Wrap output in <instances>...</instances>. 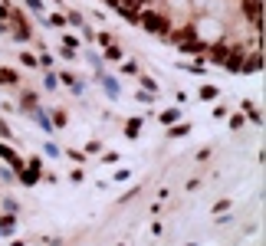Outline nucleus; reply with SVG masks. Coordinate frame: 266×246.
<instances>
[{
  "mask_svg": "<svg viewBox=\"0 0 266 246\" xmlns=\"http://www.w3.org/2000/svg\"><path fill=\"white\" fill-rule=\"evenodd\" d=\"M223 210H230V200H220L217 207H214V214H223Z\"/></svg>",
  "mask_w": 266,
  "mask_h": 246,
  "instance_id": "nucleus-16",
  "label": "nucleus"
},
{
  "mask_svg": "<svg viewBox=\"0 0 266 246\" xmlns=\"http://www.w3.org/2000/svg\"><path fill=\"white\" fill-rule=\"evenodd\" d=\"M36 63H40V66H53V56H49V53H43L40 59H36Z\"/></svg>",
  "mask_w": 266,
  "mask_h": 246,
  "instance_id": "nucleus-19",
  "label": "nucleus"
},
{
  "mask_svg": "<svg viewBox=\"0 0 266 246\" xmlns=\"http://www.w3.org/2000/svg\"><path fill=\"white\" fill-rule=\"evenodd\" d=\"M43 151L49 154V158H59V154H63V151H59V145H53V141H46V145H43Z\"/></svg>",
  "mask_w": 266,
  "mask_h": 246,
  "instance_id": "nucleus-9",
  "label": "nucleus"
},
{
  "mask_svg": "<svg viewBox=\"0 0 266 246\" xmlns=\"http://www.w3.org/2000/svg\"><path fill=\"white\" fill-rule=\"evenodd\" d=\"M20 63L30 66V69H33V66H40V63H36V56H30V53H20Z\"/></svg>",
  "mask_w": 266,
  "mask_h": 246,
  "instance_id": "nucleus-12",
  "label": "nucleus"
},
{
  "mask_svg": "<svg viewBox=\"0 0 266 246\" xmlns=\"http://www.w3.org/2000/svg\"><path fill=\"white\" fill-rule=\"evenodd\" d=\"M0 33H3V23H0Z\"/></svg>",
  "mask_w": 266,
  "mask_h": 246,
  "instance_id": "nucleus-21",
  "label": "nucleus"
},
{
  "mask_svg": "<svg viewBox=\"0 0 266 246\" xmlns=\"http://www.w3.org/2000/svg\"><path fill=\"white\" fill-rule=\"evenodd\" d=\"M105 56H109V59H122V49H119V46H109V53H105Z\"/></svg>",
  "mask_w": 266,
  "mask_h": 246,
  "instance_id": "nucleus-14",
  "label": "nucleus"
},
{
  "mask_svg": "<svg viewBox=\"0 0 266 246\" xmlns=\"http://www.w3.org/2000/svg\"><path fill=\"white\" fill-rule=\"evenodd\" d=\"M194 33H197V40H204V43H217V40H223V23L217 17H197Z\"/></svg>",
  "mask_w": 266,
  "mask_h": 246,
  "instance_id": "nucleus-1",
  "label": "nucleus"
},
{
  "mask_svg": "<svg viewBox=\"0 0 266 246\" xmlns=\"http://www.w3.org/2000/svg\"><path fill=\"white\" fill-rule=\"evenodd\" d=\"M184 135H191V125H171L168 128V138H184Z\"/></svg>",
  "mask_w": 266,
  "mask_h": 246,
  "instance_id": "nucleus-4",
  "label": "nucleus"
},
{
  "mask_svg": "<svg viewBox=\"0 0 266 246\" xmlns=\"http://www.w3.org/2000/svg\"><path fill=\"white\" fill-rule=\"evenodd\" d=\"M145 30H148V33H165V20H161V17H151V13H145Z\"/></svg>",
  "mask_w": 266,
  "mask_h": 246,
  "instance_id": "nucleus-3",
  "label": "nucleus"
},
{
  "mask_svg": "<svg viewBox=\"0 0 266 246\" xmlns=\"http://www.w3.org/2000/svg\"><path fill=\"white\" fill-rule=\"evenodd\" d=\"M3 207H7V214H17L20 207H17V200H3Z\"/></svg>",
  "mask_w": 266,
  "mask_h": 246,
  "instance_id": "nucleus-17",
  "label": "nucleus"
},
{
  "mask_svg": "<svg viewBox=\"0 0 266 246\" xmlns=\"http://www.w3.org/2000/svg\"><path fill=\"white\" fill-rule=\"evenodd\" d=\"M0 233L7 236V233H13V214H7L3 220H0Z\"/></svg>",
  "mask_w": 266,
  "mask_h": 246,
  "instance_id": "nucleus-7",
  "label": "nucleus"
},
{
  "mask_svg": "<svg viewBox=\"0 0 266 246\" xmlns=\"http://www.w3.org/2000/svg\"><path fill=\"white\" fill-rule=\"evenodd\" d=\"M142 86H145V89H155V92H158V86H155V79H148V75H142Z\"/></svg>",
  "mask_w": 266,
  "mask_h": 246,
  "instance_id": "nucleus-18",
  "label": "nucleus"
},
{
  "mask_svg": "<svg viewBox=\"0 0 266 246\" xmlns=\"http://www.w3.org/2000/svg\"><path fill=\"white\" fill-rule=\"evenodd\" d=\"M0 82L3 86H17V73L13 69H0Z\"/></svg>",
  "mask_w": 266,
  "mask_h": 246,
  "instance_id": "nucleus-5",
  "label": "nucleus"
},
{
  "mask_svg": "<svg viewBox=\"0 0 266 246\" xmlns=\"http://www.w3.org/2000/svg\"><path fill=\"white\" fill-rule=\"evenodd\" d=\"M96 79H99V86L105 89V96H109V98H119V96H122V89H119V82H115V75H105V73H99Z\"/></svg>",
  "mask_w": 266,
  "mask_h": 246,
  "instance_id": "nucleus-2",
  "label": "nucleus"
},
{
  "mask_svg": "<svg viewBox=\"0 0 266 246\" xmlns=\"http://www.w3.org/2000/svg\"><path fill=\"white\" fill-rule=\"evenodd\" d=\"M138 125H142V122H138V118H132V122L125 125V135H128V138H138Z\"/></svg>",
  "mask_w": 266,
  "mask_h": 246,
  "instance_id": "nucleus-8",
  "label": "nucleus"
},
{
  "mask_svg": "<svg viewBox=\"0 0 266 246\" xmlns=\"http://www.w3.org/2000/svg\"><path fill=\"white\" fill-rule=\"evenodd\" d=\"M43 86H46V89H56V86H59V75L46 73V75H43Z\"/></svg>",
  "mask_w": 266,
  "mask_h": 246,
  "instance_id": "nucleus-10",
  "label": "nucleus"
},
{
  "mask_svg": "<svg viewBox=\"0 0 266 246\" xmlns=\"http://www.w3.org/2000/svg\"><path fill=\"white\" fill-rule=\"evenodd\" d=\"M10 135H13V131L7 128V122H0V138H10Z\"/></svg>",
  "mask_w": 266,
  "mask_h": 246,
  "instance_id": "nucleus-20",
  "label": "nucleus"
},
{
  "mask_svg": "<svg viewBox=\"0 0 266 246\" xmlns=\"http://www.w3.org/2000/svg\"><path fill=\"white\" fill-rule=\"evenodd\" d=\"M177 115H181V112H177V108H168L165 115H161V122H174V118H177Z\"/></svg>",
  "mask_w": 266,
  "mask_h": 246,
  "instance_id": "nucleus-13",
  "label": "nucleus"
},
{
  "mask_svg": "<svg viewBox=\"0 0 266 246\" xmlns=\"http://www.w3.org/2000/svg\"><path fill=\"white\" fill-rule=\"evenodd\" d=\"M243 108H246V115H250V122H260V125H263V115L253 108V102H243Z\"/></svg>",
  "mask_w": 266,
  "mask_h": 246,
  "instance_id": "nucleus-6",
  "label": "nucleus"
},
{
  "mask_svg": "<svg viewBox=\"0 0 266 246\" xmlns=\"http://www.w3.org/2000/svg\"><path fill=\"white\" fill-rule=\"evenodd\" d=\"M26 7H30V10H36V13H40V10H43V0H26Z\"/></svg>",
  "mask_w": 266,
  "mask_h": 246,
  "instance_id": "nucleus-15",
  "label": "nucleus"
},
{
  "mask_svg": "<svg viewBox=\"0 0 266 246\" xmlns=\"http://www.w3.org/2000/svg\"><path fill=\"white\" fill-rule=\"evenodd\" d=\"M200 98H204V102H207V98H217V89H214V86H204V89H200Z\"/></svg>",
  "mask_w": 266,
  "mask_h": 246,
  "instance_id": "nucleus-11",
  "label": "nucleus"
}]
</instances>
